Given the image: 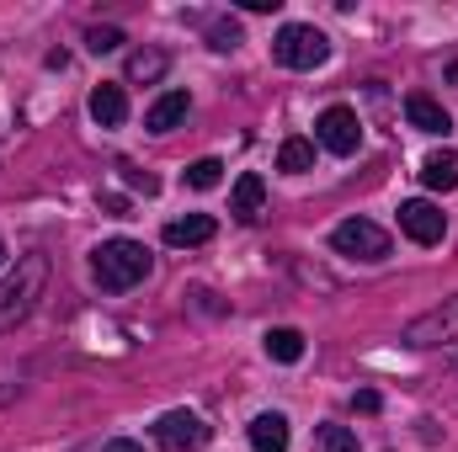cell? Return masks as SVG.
I'll list each match as a JSON object with an SVG mask.
<instances>
[{
    "instance_id": "cell-1",
    "label": "cell",
    "mask_w": 458,
    "mask_h": 452,
    "mask_svg": "<svg viewBox=\"0 0 458 452\" xmlns=\"http://www.w3.org/2000/svg\"><path fill=\"white\" fill-rule=\"evenodd\" d=\"M149 250L139 245V239H102L97 250H91V277L107 288V293H128V288H139L144 277H149Z\"/></svg>"
},
{
    "instance_id": "cell-2",
    "label": "cell",
    "mask_w": 458,
    "mask_h": 452,
    "mask_svg": "<svg viewBox=\"0 0 458 452\" xmlns=\"http://www.w3.org/2000/svg\"><path fill=\"white\" fill-rule=\"evenodd\" d=\"M43 282H48V255H21L16 261V272L0 282V336L5 331H16L32 309H38V298H43Z\"/></svg>"
},
{
    "instance_id": "cell-3",
    "label": "cell",
    "mask_w": 458,
    "mask_h": 452,
    "mask_svg": "<svg viewBox=\"0 0 458 452\" xmlns=\"http://www.w3.org/2000/svg\"><path fill=\"white\" fill-rule=\"evenodd\" d=\"M272 59H277L283 70H320V64L331 59V38H326L320 27H310V21H288V27H277V38H272Z\"/></svg>"
},
{
    "instance_id": "cell-4",
    "label": "cell",
    "mask_w": 458,
    "mask_h": 452,
    "mask_svg": "<svg viewBox=\"0 0 458 452\" xmlns=\"http://www.w3.org/2000/svg\"><path fill=\"white\" fill-rule=\"evenodd\" d=\"M405 346L411 351H432V346H458V293L454 298H443L437 309H427V314H416L411 325H405Z\"/></svg>"
},
{
    "instance_id": "cell-5",
    "label": "cell",
    "mask_w": 458,
    "mask_h": 452,
    "mask_svg": "<svg viewBox=\"0 0 458 452\" xmlns=\"http://www.w3.org/2000/svg\"><path fill=\"white\" fill-rule=\"evenodd\" d=\"M331 245L342 255H352V261H384L394 239H389V229H378L373 219H346V224L331 229Z\"/></svg>"
},
{
    "instance_id": "cell-6",
    "label": "cell",
    "mask_w": 458,
    "mask_h": 452,
    "mask_svg": "<svg viewBox=\"0 0 458 452\" xmlns=\"http://www.w3.org/2000/svg\"><path fill=\"white\" fill-rule=\"evenodd\" d=\"M208 421L203 415H192V410H165L160 421H155V442L165 452H203L208 448Z\"/></svg>"
},
{
    "instance_id": "cell-7",
    "label": "cell",
    "mask_w": 458,
    "mask_h": 452,
    "mask_svg": "<svg viewBox=\"0 0 458 452\" xmlns=\"http://www.w3.org/2000/svg\"><path fill=\"white\" fill-rule=\"evenodd\" d=\"M315 144L331 149V155H357L362 149V122L352 107H326L315 117Z\"/></svg>"
},
{
    "instance_id": "cell-8",
    "label": "cell",
    "mask_w": 458,
    "mask_h": 452,
    "mask_svg": "<svg viewBox=\"0 0 458 452\" xmlns=\"http://www.w3.org/2000/svg\"><path fill=\"white\" fill-rule=\"evenodd\" d=\"M400 229H405L416 245H437V239L448 234V213H443L437 203H427V197H411V203H400Z\"/></svg>"
},
{
    "instance_id": "cell-9",
    "label": "cell",
    "mask_w": 458,
    "mask_h": 452,
    "mask_svg": "<svg viewBox=\"0 0 458 452\" xmlns=\"http://www.w3.org/2000/svg\"><path fill=\"white\" fill-rule=\"evenodd\" d=\"M405 117H411V128H421V133H454V117H448V107L437 102V96H427V91H411L405 96Z\"/></svg>"
},
{
    "instance_id": "cell-10",
    "label": "cell",
    "mask_w": 458,
    "mask_h": 452,
    "mask_svg": "<svg viewBox=\"0 0 458 452\" xmlns=\"http://www.w3.org/2000/svg\"><path fill=\"white\" fill-rule=\"evenodd\" d=\"M261 203H267V181H261L256 171H245V176L234 181V192H229V213L250 224V219H261Z\"/></svg>"
},
{
    "instance_id": "cell-11",
    "label": "cell",
    "mask_w": 458,
    "mask_h": 452,
    "mask_svg": "<svg viewBox=\"0 0 458 452\" xmlns=\"http://www.w3.org/2000/svg\"><path fill=\"white\" fill-rule=\"evenodd\" d=\"M187 113H192V96H187V91H165V96L144 113V128H149V133H171L176 122H187Z\"/></svg>"
},
{
    "instance_id": "cell-12",
    "label": "cell",
    "mask_w": 458,
    "mask_h": 452,
    "mask_svg": "<svg viewBox=\"0 0 458 452\" xmlns=\"http://www.w3.org/2000/svg\"><path fill=\"white\" fill-rule=\"evenodd\" d=\"M250 448L256 452H288V415H277V410L256 415L250 421Z\"/></svg>"
},
{
    "instance_id": "cell-13",
    "label": "cell",
    "mask_w": 458,
    "mask_h": 452,
    "mask_svg": "<svg viewBox=\"0 0 458 452\" xmlns=\"http://www.w3.org/2000/svg\"><path fill=\"white\" fill-rule=\"evenodd\" d=\"M421 181H427V192H454L458 187V149L427 155V160H421Z\"/></svg>"
},
{
    "instance_id": "cell-14",
    "label": "cell",
    "mask_w": 458,
    "mask_h": 452,
    "mask_svg": "<svg viewBox=\"0 0 458 452\" xmlns=\"http://www.w3.org/2000/svg\"><path fill=\"white\" fill-rule=\"evenodd\" d=\"M91 117L102 122V128H123V117H128V96H123V86H97L91 91Z\"/></svg>"
},
{
    "instance_id": "cell-15",
    "label": "cell",
    "mask_w": 458,
    "mask_h": 452,
    "mask_svg": "<svg viewBox=\"0 0 458 452\" xmlns=\"http://www.w3.org/2000/svg\"><path fill=\"white\" fill-rule=\"evenodd\" d=\"M214 219L208 213H187V219H171L165 224V245H208L214 239Z\"/></svg>"
},
{
    "instance_id": "cell-16",
    "label": "cell",
    "mask_w": 458,
    "mask_h": 452,
    "mask_svg": "<svg viewBox=\"0 0 458 452\" xmlns=\"http://www.w3.org/2000/svg\"><path fill=\"white\" fill-rule=\"evenodd\" d=\"M165 64H171V59H165L160 48H139V54H128V80H133V86H155V80L165 75Z\"/></svg>"
},
{
    "instance_id": "cell-17",
    "label": "cell",
    "mask_w": 458,
    "mask_h": 452,
    "mask_svg": "<svg viewBox=\"0 0 458 452\" xmlns=\"http://www.w3.org/2000/svg\"><path fill=\"white\" fill-rule=\"evenodd\" d=\"M261 340H267V356H272V362H288V367H293V362L304 356V336H299L293 325H277V331H267Z\"/></svg>"
},
{
    "instance_id": "cell-18",
    "label": "cell",
    "mask_w": 458,
    "mask_h": 452,
    "mask_svg": "<svg viewBox=\"0 0 458 452\" xmlns=\"http://www.w3.org/2000/svg\"><path fill=\"white\" fill-rule=\"evenodd\" d=\"M310 165H315V138H283V149H277V171L304 176Z\"/></svg>"
},
{
    "instance_id": "cell-19",
    "label": "cell",
    "mask_w": 458,
    "mask_h": 452,
    "mask_svg": "<svg viewBox=\"0 0 458 452\" xmlns=\"http://www.w3.org/2000/svg\"><path fill=\"white\" fill-rule=\"evenodd\" d=\"M315 452H357V431H352V426H336V421H326V426L315 431Z\"/></svg>"
},
{
    "instance_id": "cell-20",
    "label": "cell",
    "mask_w": 458,
    "mask_h": 452,
    "mask_svg": "<svg viewBox=\"0 0 458 452\" xmlns=\"http://www.w3.org/2000/svg\"><path fill=\"white\" fill-rule=\"evenodd\" d=\"M219 176H225V165H219V160H192V165H187V187H198V192L219 187Z\"/></svg>"
},
{
    "instance_id": "cell-21",
    "label": "cell",
    "mask_w": 458,
    "mask_h": 452,
    "mask_svg": "<svg viewBox=\"0 0 458 452\" xmlns=\"http://www.w3.org/2000/svg\"><path fill=\"white\" fill-rule=\"evenodd\" d=\"M208 48H214V54H234V48H240V27H234V21H219V27L208 32Z\"/></svg>"
},
{
    "instance_id": "cell-22",
    "label": "cell",
    "mask_w": 458,
    "mask_h": 452,
    "mask_svg": "<svg viewBox=\"0 0 458 452\" xmlns=\"http://www.w3.org/2000/svg\"><path fill=\"white\" fill-rule=\"evenodd\" d=\"M117 43H123L117 27H91V32H86V48H91V54H113Z\"/></svg>"
},
{
    "instance_id": "cell-23",
    "label": "cell",
    "mask_w": 458,
    "mask_h": 452,
    "mask_svg": "<svg viewBox=\"0 0 458 452\" xmlns=\"http://www.w3.org/2000/svg\"><path fill=\"white\" fill-rule=\"evenodd\" d=\"M123 181H128L133 192H144V197H155V192H160V181H155V176H139L133 165H123Z\"/></svg>"
},
{
    "instance_id": "cell-24",
    "label": "cell",
    "mask_w": 458,
    "mask_h": 452,
    "mask_svg": "<svg viewBox=\"0 0 458 452\" xmlns=\"http://www.w3.org/2000/svg\"><path fill=\"white\" fill-rule=\"evenodd\" d=\"M352 405H357L362 415H373V410H378V394H373V389H362V394H352Z\"/></svg>"
},
{
    "instance_id": "cell-25",
    "label": "cell",
    "mask_w": 458,
    "mask_h": 452,
    "mask_svg": "<svg viewBox=\"0 0 458 452\" xmlns=\"http://www.w3.org/2000/svg\"><path fill=\"white\" fill-rule=\"evenodd\" d=\"M277 5H283V0H240V11H256V16H261V11H277Z\"/></svg>"
},
{
    "instance_id": "cell-26",
    "label": "cell",
    "mask_w": 458,
    "mask_h": 452,
    "mask_svg": "<svg viewBox=\"0 0 458 452\" xmlns=\"http://www.w3.org/2000/svg\"><path fill=\"white\" fill-rule=\"evenodd\" d=\"M102 452H144V448H139V442H128V437H117V442H107Z\"/></svg>"
},
{
    "instance_id": "cell-27",
    "label": "cell",
    "mask_w": 458,
    "mask_h": 452,
    "mask_svg": "<svg viewBox=\"0 0 458 452\" xmlns=\"http://www.w3.org/2000/svg\"><path fill=\"white\" fill-rule=\"evenodd\" d=\"M448 367H454V372H458V351H454V356H448Z\"/></svg>"
},
{
    "instance_id": "cell-28",
    "label": "cell",
    "mask_w": 458,
    "mask_h": 452,
    "mask_svg": "<svg viewBox=\"0 0 458 452\" xmlns=\"http://www.w3.org/2000/svg\"><path fill=\"white\" fill-rule=\"evenodd\" d=\"M0 266H5V239H0Z\"/></svg>"
}]
</instances>
